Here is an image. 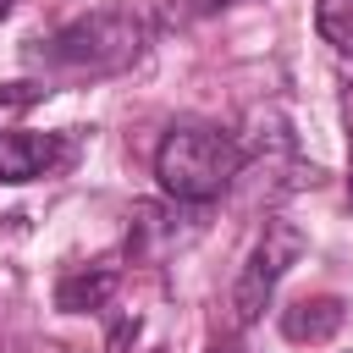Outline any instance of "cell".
Instances as JSON below:
<instances>
[{"instance_id":"52a82bcc","label":"cell","mask_w":353,"mask_h":353,"mask_svg":"<svg viewBox=\"0 0 353 353\" xmlns=\"http://www.w3.org/2000/svg\"><path fill=\"white\" fill-rule=\"evenodd\" d=\"M314 28L336 55H353V0H320L314 6Z\"/></svg>"},{"instance_id":"277c9868","label":"cell","mask_w":353,"mask_h":353,"mask_svg":"<svg viewBox=\"0 0 353 353\" xmlns=\"http://www.w3.org/2000/svg\"><path fill=\"white\" fill-rule=\"evenodd\" d=\"M72 160V132H0V182H33Z\"/></svg>"},{"instance_id":"5b68a950","label":"cell","mask_w":353,"mask_h":353,"mask_svg":"<svg viewBox=\"0 0 353 353\" xmlns=\"http://www.w3.org/2000/svg\"><path fill=\"white\" fill-rule=\"evenodd\" d=\"M116 281H121V270L116 265H88V270H66L61 281H55V309H66V314H88V309H105L110 303V292H116Z\"/></svg>"},{"instance_id":"9c48e42d","label":"cell","mask_w":353,"mask_h":353,"mask_svg":"<svg viewBox=\"0 0 353 353\" xmlns=\"http://www.w3.org/2000/svg\"><path fill=\"white\" fill-rule=\"evenodd\" d=\"M50 88H39V83H11V88H0V105H28V99H44Z\"/></svg>"},{"instance_id":"8992f818","label":"cell","mask_w":353,"mask_h":353,"mask_svg":"<svg viewBox=\"0 0 353 353\" xmlns=\"http://www.w3.org/2000/svg\"><path fill=\"white\" fill-rule=\"evenodd\" d=\"M342 320H347L342 298H298L281 314V336L287 342H325V336L342 331Z\"/></svg>"},{"instance_id":"6da1fadb","label":"cell","mask_w":353,"mask_h":353,"mask_svg":"<svg viewBox=\"0 0 353 353\" xmlns=\"http://www.w3.org/2000/svg\"><path fill=\"white\" fill-rule=\"evenodd\" d=\"M248 165V149L221 132V127H199V121H182L160 138L154 149V176H160V193L176 199V204H210L232 188V176Z\"/></svg>"},{"instance_id":"30bf717a","label":"cell","mask_w":353,"mask_h":353,"mask_svg":"<svg viewBox=\"0 0 353 353\" xmlns=\"http://www.w3.org/2000/svg\"><path fill=\"white\" fill-rule=\"evenodd\" d=\"M11 6H17V0H0V17H6V11H11Z\"/></svg>"},{"instance_id":"ba28073f","label":"cell","mask_w":353,"mask_h":353,"mask_svg":"<svg viewBox=\"0 0 353 353\" xmlns=\"http://www.w3.org/2000/svg\"><path fill=\"white\" fill-rule=\"evenodd\" d=\"M342 127H347V199H353V83H342Z\"/></svg>"},{"instance_id":"7a4b0ae2","label":"cell","mask_w":353,"mask_h":353,"mask_svg":"<svg viewBox=\"0 0 353 353\" xmlns=\"http://www.w3.org/2000/svg\"><path fill=\"white\" fill-rule=\"evenodd\" d=\"M143 50V22L127 17V11H94V17H77L66 22L61 33L50 39H33L28 44V61L44 66V72H88V77H105V72H121L132 66Z\"/></svg>"},{"instance_id":"3957f363","label":"cell","mask_w":353,"mask_h":353,"mask_svg":"<svg viewBox=\"0 0 353 353\" xmlns=\"http://www.w3.org/2000/svg\"><path fill=\"white\" fill-rule=\"evenodd\" d=\"M303 248H309V237H303L287 215H270V221H265V232H259V243L248 248L243 276H237V287H232V314H237V325H254V320H259V309L270 303L276 281L303 259Z\"/></svg>"}]
</instances>
